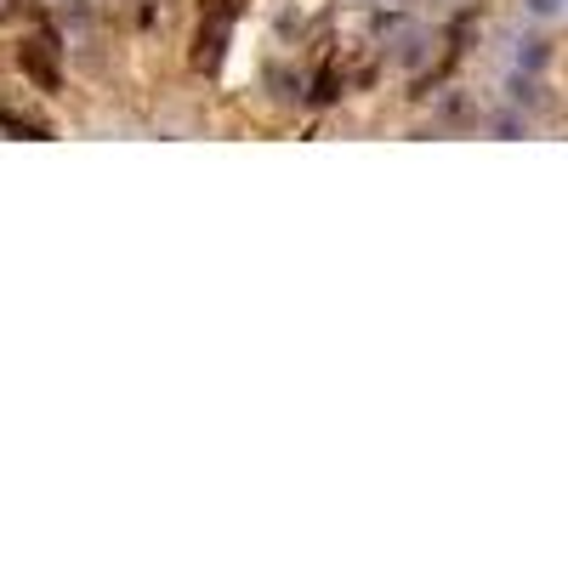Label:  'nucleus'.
I'll use <instances>...</instances> for the list:
<instances>
[{
	"label": "nucleus",
	"mask_w": 568,
	"mask_h": 568,
	"mask_svg": "<svg viewBox=\"0 0 568 568\" xmlns=\"http://www.w3.org/2000/svg\"><path fill=\"white\" fill-rule=\"evenodd\" d=\"M562 12H568V0H529V18H540V23L546 18H562Z\"/></svg>",
	"instance_id": "1"
}]
</instances>
